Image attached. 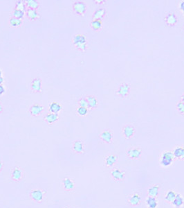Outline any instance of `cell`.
<instances>
[{
  "instance_id": "1",
  "label": "cell",
  "mask_w": 184,
  "mask_h": 208,
  "mask_svg": "<svg viewBox=\"0 0 184 208\" xmlns=\"http://www.w3.org/2000/svg\"><path fill=\"white\" fill-rule=\"evenodd\" d=\"M73 44L76 47V49L81 51V52H85L87 48V42L85 35L83 34H78L74 36L73 38Z\"/></svg>"
},
{
  "instance_id": "2",
  "label": "cell",
  "mask_w": 184,
  "mask_h": 208,
  "mask_svg": "<svg viewBox=\"0 0 184 208\" xmlns=\"http://www.w3.org/2000/svg\"><path fill=\"white\" fill-rule=\"evenodd\" d=\"M174 158V157L173 152L165 151L162 153L160 162H161V165L164 166V167H168V166L171 165V164L173 163Z\"/></svg>"
},
{
  "instance_id": "3",
  "label": "cell",
  "mask_w": 184,
  "mask_h": 208,
  "mask_svg": "<svg viewBox=\"0 0 184 208\" xmlns=\"http://www.w3.org/2000/svg\"><path fill=\"white\" fill-rule=\"evenodd\" d=\"M73 10L78 16H84L87 11V6L83 2H75L73 4Z\"/></svg>"
},
{
  "instance_id": "4",
  "label": "cell",
  "mask_w": 184,
  "mask_h": 208,
  "mask_svg": "<svg viewBox=\"0 0 184 208\" xmlns=\"http://www.w3.org/2000/svg\"><path fill=\"white\" fill-rule=\"evenodd\" d=\"M136 132V128L131 124L125 125L122 129V134L126 139H130L134 137Z\"/></svg>"
},
{
  "instance_id": "5",
  "label": "cell",
  "mask_w": 184,
  "mask_h": 208,
  "mask_svg": "<svg viewBox=\"0 0 184 208\" xmlns=\"http://www.w3.org/2000/svg\"><path fill=\"white\" fill-rule=\"evenodd\" d=\"M130 92V86L125 83H121L117 90V94L120 97L124 98L128 96Z\"/></svg>"
},
{
  "instance_id": "6",
  "label": "cell",
  "mask_w": 184,
  "mask_h": 208,
  "mask_svg": "<svg viewBox=\"0 0 184 208\" xmlns=\"http://www.w3.org/2000/svg\"><path fill=\"white\" fill-rule=\"evenodd\" d=\"M141 153H142V149L139 147L131 148L127 151V155L131 159H138L141 156Z\"/></svg>"
},
{
  "instance_id": "7",
  "label": "cell",
  "mask_w": 184,
  "mask_h": 208,
  "mask_svg": "<svg viewBox=\"0 0 184 208\" xmlns=\"http://www.w3.org/2000/svg\"><path fill=\"white\" fill-rule=\"evenodd\" d=\"M110 175L112 178L116 181H121L125 178V172L119 169H116L111 171Z\"/></svg>"
},
{
  "instance_id": "8",
  "label": "cell",
  "mask_w": 184,
  "mask_h": 208,
  "mask_svg": "<svg viewBox=\"0 0 184 208\" xmlns=\"http://www.w3.org/2000/svg\"><path fill=\"white\" fill-rule=\"evenodd\" d=\"M100 137L104 142L110 144L113 140V132L110 130H105L101 132Z\"/></svg>"
},
{
  "instance_id": "9",
  "label": "cell",
  "mask_w": 184,
  "mask_h": 208,
  "mask_svg": "<svg viewBox=\"0 0 184 208\" xmlns=\"http://www.w3.org/2000/svg\"><path fill=\"white\" fill-rule=\"evenodd\" d=\"M141 196L137 194V193H135V194L129 196L128 199V203L132 206H138V205L141 203Z\"/></svg>"
},
{
  "instance_id": "10",
  "label": "cell",
  "mask_w": 184,
  "mask_h": 208,
  "mask_svg": "<svg viewBox=\"0 0 184 208\" xmlns=\"http://www.w3.org/2000/svg\"><path fill=\"white\" fill-rule=\"evenodd\" d=\"M33 92L35 93H40L42 90V80L39 78H34L31 84Z\"/></svg>"
},
{
  "instance_id": "11",
  "label": "cell",
  "mask_w": 184,
  "mask_h": 208,
  "mask_svg": "<svg viewBox=\"0 0 184 208\" xmlns=\"http://www.w3.org/2000/svg\"><path fill=\"white\" fill-rule=\"evenodd\" d=\"M44 110V108L41 105L35 104L33 105L30 108V113H31L33 116H38L41 114L42 111Z\"/></svg>"
},
{
  "instance_id": "12",
  "label": "cell",
  "mask_w": 184,
  "mask_h": 208,
  "mask_svg": "<svg viewBox=\"0 0 184 208\" xmlns=\"http://www.w3.org/2000/svg\"><path fill=\"white\" fill-rule=\"evenodd\" d=\"M177 17L174 13H170L165 17V22L168 26H173L177 23Z\"/></svg>"
},
{
  "instance_id": "13",
  "label": "cell",
  "mask_w": 184,
  "mask_h": 208,
  "mask_svg": "<svg viewBox=\"0 0 184 208\" xmlns=\"http://www.w3.org/2000/svg\"><path fill=\"white\" fill-rule=\"evenodd\" d=\"M86 99L88 103V106L90 109H95L98 105V100L96 98V96L93 95H89L87 96L86 97Z\"/></svg>"
},
{
  "instance_id": "14",
  "label": "cell",
  "mask_w": 184,
  "mask_h": 208,
  "mask_svg": "<svg viewBox=\"0 0 184 208\" xmlns=\"http://www.w3.org/2000/svg\"><path fill=\"white\" fill-rule=\"evenodd\" d=\"M73 149L75 153H78V154H82V153H84L83 143L80 140L75 141V142L74 143Z\"/></svg>"
},
{
  "instance_id": "15",
  "label": "cell",
  "mask_w": 184,
  "mask_h": 208,
  "mask_svg": "<svg viewBox=\"0 0 184 208\" xmlns=\"http://www.w3.org/2000/svg\"><path fill=\"white\" fill-rule=\"evenodd\" d=\"M117 157L115 155H110L105 159V164L108 167H111L116 163Z\"/></svg>"
},
{
  "instance_id": "16",
  "label": "cell",
  "mask_w": 184,
  "mask_h": 208,
  "mask_svg": "<svg viewBox=\"0 0 184 208\" xmlns=\"http://www.w3.org/2000/svg\"><path fill=\"white\" fill-rule=\"evenodd\" d=\"M59 119V115L58 114L50 113L47 114L45 116V121H46L49 124H53V123L57 122Z\"/></svg>"
},
{
  "instance_id": "17",
  "label": "cell",
  "mask_w": 184,
  "mask_h": 208,
  "mask_svg": "<svg viewBox=\"0 0 184 208\" xmlns=\"http://www.w3.org/2000/svg\"><path fill=\"white\" fill-rule=\"evenodd\" d=\"M106 10L105 8H98L93 14V20H102L105 15H106Z\"/></svg>"
},
{
  "instance_id": "18",
  "label": "cell",
  "mask_w": 184,
  "mask_h": 208,
  "mask_svg": "<svg viewBox=\"0 0 184 208\" xmlns=\"http://www.w3.org/2000/svg\"><path fill=\"white\" fill-rule=\"evenodd\" d=\"M26 15L27 17L31 20H35L39 18V14L36 10L34 9L27 8L26 11Z\"/></svg>"
},
{
  "instance_id": "19",
  "label": "cell",
  "mask_w": 184,
  "mask_h": 208,
  "mask_svg": "<svg viewBox=\"0 0 184 208\" xmlns=\"http://www.w3.org/2000/svg\"><path fill=\"white\" fill-rule=\"evenodd\" d=\"M159 189H160L159 185H152L151 187L149 188L148 191H147L149 196L155 197V198L157 197L159 195Z\"/></svg>"
},
{
  "instance_id": "20",
  "label": "cell",
  "mask_w": 184,
  "mask_h": 208,
  "mask_svg": "<svg viewBox=\"0 0 184 208\" xmlns=\"http://www.w3.org/2000/svg\"><path fill=\"white\" fill-rule=\"evenodd\" d=\"M49 110L51 111V113L58 114L60 111L62 110V106L58 102L53 101L51 102L49 105Z\"/></svg>"
},
{
  "instance_id": "21",
  "label": "cell",
  "mask_w": 184,
  "mask_h": 208,
  "mask_svg": "<svg viewBox=\"0 0 184 208\" xmlns=\"http://www.w3.org/2000/svg\"><path fill=\"white\" fill-rule=\"evenodd\" d=\"M172 204H173V206L175 208L182 207L184 204V200L183 197L180 194H177V196L174 198V200L172 203Z\"/></svg>"
},
{
  "instance_id": "22",
  "label": "cell",
  "mask_w": 184,
  "mask_h": 208,
  "mask_svg": "<svg viewBox=\"0 0 184 208\" xmlns=\"http://www.w3.org/2000/svg\"><path fill=\"white\" fill-rule=\"evenodd\" d=\"M146 205L148 208H156L158 206V201L156 198L149 196L146 199Z\"/></svg>"
},
{
  "instance_id": "23",
  "label": "cell",
  "mask_w": 184,
  "mask_h": 208,
  "mask_svg": "<svg viewBox=\"0 0 184 208\" xmlns=\"http://www.w3.org/2000/svg\"><path fill=\"white\" fill-rule=\"evenodd\" d=\"M25 3L26 8L29 9H34V10H36V9H38L39 7H40V4L36 0H27V1L25 2Z\"/></svg>"
},
{
  "instance_id": "24",
  "label": "cell",
  "mask_w": 184,
  "mask_h": 208,
  "mask_svg": "<svg viewBox=\"0 0 184 208\" xmlns=\"http://www.w3.org/2000/svg\"><path fill=\"white\" fill-rule=\"evenodd\" d=\"M90 25L94 31H99L102 28V20H93Z\"/></svg>"
},
{
  "instance_id": "25",
  "label": "cell",
  "mask_w": 184,
  "mask_h": 208,
  "mask_svg": "<svg viewBox=\"0 0 184 208\" xmlns=\"http://www.w3.org/2000/svg\"><path fill=\"white\" fill-rule=\"evenodd\" d=\"M31 196L36 201H41L43 198V192L41 190H34L31 193Z\"/></svg>"
},
{
  "instance_id": "26",
  "label": "cell",
  "mask_w": 184,
  "mask_h": 208,
  "mask_svg": "<svg viewBox=\"0 0 184 208\" xmlns=\"http://www.w3.org/2000/svg\"><path fill=\"white\" fill-rule=\"evenodd\" d=\"M176 196H177V194H176L175 192L173 191V190H169L167 192L166 195H165V199L167 202H168V203H172L173 202V201L174 200V198H175Z\"/></svg>"
},
{
  "instance_id": "27",
  "label": "cell",
  "mask_w": 184,
  "mask_h": 208,
  "mask_svg": "<svg viewBox=\"0 0 184 208\" xmlns=\"http://www.w3.org/2000/svg\"><path fill=\"white\" fill-rule=\"evenodd\" d=\"M63 185L67 190H71L74 187V183L71 179L65 178L63 180Z\"/></svg>"
},
{
  "instance_id": "28",
  "label": "cell",
  "mask_w": 184,
  "mask_h": 208,
  "mask_svg": "<svg viewBox=\"0 0 184 208\" xmlns=\"http://www.w3.org/2000/svg\"><path fill=\"white\" fill-rule=\"evenodd\" d=\"M22 171L19 169H15L13 171V172H12V177H13V178L15 180H19L21 178H22Z\"/></svg>"
},
{
  "instance_id": "29",
  "label": "cell",
  "mask_w": 184,
  "mask_h": 208,
  "mask_svg": "<svg viewBox=\"0 0 184 208\" xmlns=\"http://www.w3.org/2000/svg\"><path fill=\"white\" fill-rule=\"evenodd\" d=\"M9 23H10V25L11 26L13 27H18L20 26L22 24V20L20 19H17V18L15 17H11L10 20H9Z\"/></svg>"
},
{
  "instance_id": "30",
  "label": "cell",
  "mask_w": 184,
  "mask_h": 208,
  "mask_svg": "<svg viewBox=\"0 0 184 208\" xmlns=\"http://www.w3.org/2000/svg\"><path fill=\"white\" fill-rule=\"evenodd\" d=\"M26 8H26L25 2L22 1V0H20V1H17L16 2V9H17V10L25 12L26 11Z\"/></svg>"
},
{
  "instance_id": "31",
  "label": "cell",
  "mask_w": 184,
  "mask_h": 208,
  "mask_svg": "<svg viewBox=\"0 0 184 208\" xmlns=\"http://www.w3.org/2000/svg\"><path fill=\"white\" fill-rule=\"evenodd\" d=\"M183 149V147L182 146H178L175 148L173 151V155H174V158H178V159H182Z\"/></svg>"
},
{
  "instance_id": "32",
  "label": "cell",
  "mask_w": 184,
  "mask_h": 208,
  "mask_svg": "<svg viewBox=\"0 0 184 208\" xmlns=\"http://www.w3.org/2000/svg\"><path fill=\"white\" fill-rule=\"evenodd\" d=\"M25 13L24 11L17 10V9H16V8H15L13 11V17L17 18V19H20V20L22 19L24 16H25Z\"/></svg>"
},
{
  "instance_id": "33",
  "label": "cell",
  "mask_w": 184,
  "mask_h": 208,
  "mask_svg": "<svg viewBox=\"0 0 184 208\" xmlns=\"http://www.w3.org/2000/svg\"><path fill=\"white\" fill-rule=\"evenodd\" d=\"M77 113L80 116H85L88 113V108L84 107H79L77 109Z\"/></svg>"
},
{
  "instance_id": "34",
  "label": "cell",
  "mask_w": 184,
  "mask_h": 208,
  "mask_svg": "<svg viewBox=\"0 0 184 208\" xmlns=\"http://www.w3.org/2000/svg\"><path fill=\"white\" fill-rule=\"evenodd\" d=\"M176 107L179 114H182V115H184V104H183L182 102L181 101L177 102Z\"/></svg>"
},
{
  "instance_id": "35",
  "label": "cell",
  "mask_w": 184,
  "mask_h": 208,
  "mask_svg": "<svg viewBox=\"0 0 184 208\" xmlns=\"http://www.w3.org/2000/svg\"><path fill=\"white\" fill-rule=\"evenodd\" d=\"M78 104H79L80 107H84V108H89L88 103H87L86 98H81L79 100V101H78Z\"/></svg>"
},
{
  "instance_id": "36",
  "label": "cell",
  "mask_w": 184,
  "mask_h": 208,
  "mask_svg": "<svg viewBox=\"0 0 184 208\" xmlns=\"http://www.w3.org/2000/svg\"><path fill=\"white\" fill-rule=\"evenodd\" d=\"M5 92V88L4 86L0 85V95H2V94H4Z\"/></svg>"
},
{
  "instance_id": "37",
  "label": "cell",
  "mask_w": 184,
  "mask_h": 208,
  "mask_svg": "<svg viewBox=\"0 0 184 208\" xmlns=\"http://www.w3.org/2000/svg\"><path fill=\"white\" fill-rule=\"evenodd\" d=\"M105 2V1H101V0H96V1H95L96 4H103Z\"/></svg>"
},
{
  "instance_id": "38",
  "label": "cell",
  "mask_w": 184,
  "mask_h": 208,
  "mask_svg": "<svg viewBox=\"0 0 184 208\" xmlns=\"http://www.w3.org/2000/svg\"><path fill=\"white\" fill-rule=\"evenodd\" d=\"M180 8H181V10L184 11V1L181 2V4H180Z\"/></svg>"
},
{
  "instance_id": "39",
  "label": "cell",
  "mask_w": 184,
  "mask_h": 208,
  "mask_svg": "<svg viewBox=\"0 0 184 208\" xmlns=\"http://www.w3.org/2000/svg\"><path fill=\"white\" fill-rule=\"evenodd\" d=\"M181 102H182L183 104H184V92L183 93V95L181 96Z\"/></svg>"
},
{
  "instance_id": "40",
  "label": "cell",
  "mask_w": 184,
  "mask_h": 208,
  "mask_svg": "<svg viewBox=\"0 0 184 208\" xmlns=\"http://www.w3.org/2000/svg\"><path fill=\"white\" fill-rule=\"evenodd\" d=\"M3 83H4V78L2 76H0V85H2Z\"/></svg>"
},
{
  "instance_id": "41",
  "label": "cell",
  "mask_w": 184,
  "mask_h": 208,
  "mask_svg": "<svg viewBox=\"0 0 184 208\" xmlns=\"http://www.w3.org/2000/svg\"><path fill=\"white\" fill-rule=\"evenodd\" d=\"M2 111H3V107H2L1 103H0V113H2Z\"/></svg>"
},
{
  "instance_id": "42",
  "label": "cell",
  "mask_w": 184,
  "mask_h": 208,
  "mask_svg": "<svg viewBox=\"0 0 184 208\" xmlns=\"http://www.w3.org/2000/svg\"><path fill=\"white\" fill-rule=\"evenodd\" d=\"M182 159H184V147H183V153H182Z\"/></svg>"
},
{
  "instance_id": "43",
  "label": "cell",
  "mask_w": 184,
  "mask_h": 208,
  "mask_svg": "<svg viewBox=\"0 0 184 208\" xmlns=\"http://www.w3.org/2000/svg\"><path fill=\"white\" fill-rule=\"evenodd\" d=\"M2 162L1 161H0V171H1L2 170Z\"/></svg>"
},
{
  "instance_id": "44",
  "label": "cell",
  "mask_w": 184,
  "mask_h": 208,
  "mask_svg": "<svg viewBox=\"0 0 184 208\" xmlns=\"http://www.w3.org/2000/svg\"><path fill=\"white\" fill-rule=\"evenodd\" d=\"M0 76H2V71L0 70Z\"/></svg>"
}]
</instances>
